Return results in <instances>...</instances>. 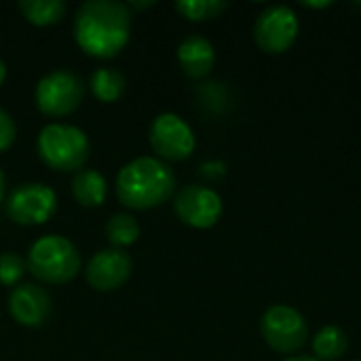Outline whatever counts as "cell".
<instances>
[{"label":"cell","mask_w":361,"mask_h":361,"mask_svg":"<svg viewBox=\"0 0 361 361\" xmlns=\"http://www.w3.org/2000/svg\"><path fill=\"white\" fill-rule=\"evenodd\" d=\"M131 13L127 4L114 0H89L74 17V40L95 59L116 57L129 42Z\"/></svg>","instance_id":"obj_1"},{"label":"cell","mask_w":361,"mask_h":361,"mask_svg":"<svg viewBox=\"0 0 361 361\" xmlns=\"http://www.w3.org/2000/svg\"><path fill=\"white\" fill-rule=\"evenodd\" d=\"M176 190V176L167 163L140 157L127 163L116 176V197L129 209H152L163 205Z\"/></svg>","instance_id":"obj_2"},{"label":"cell","mask_w":361,"mask_h":361,"mask_svg":"<svg viewBox=\"0 0 361 361\" xmlns=\"http://www.w3.org/2000/svg\"><path fill=\"white\" fill-rule=\"evenodd\" d=\"M27 271L42 283L59 286L72 281L80 271V254L61 235H47L34 241L27 252Z\"/></svg>","instance_id":"obj_3"},{"label":"cell","mask_w":361,"mask_h":361,"mask_svg":"<svg viewBox=\"0 0 361 361\" xmlns=\"http://www.w3.org/2000/svg\"><path fill=\"white\" fill-rule=\"evenodd\" d=\"M38 154L55 171H80L89 157V140L74 125L51 123L38 135Z\"/></svg>","instance_id":"obj_4"},{"label":"cell","mask_w":361,"mask_h":361,"mask_svg":"<svg viewBox=\"0 0 361 361\" xmlns=\"http://www.w3.org/2000/svg\"><path fill=\"white\" fill-rule=\"evenodd\" d=\"M36 106L44 116L59 118L72 114L85 97V82L68 70H55L36 85Z\"/></svg>","instance_id":"obj_5"},{"label":"cell","mask_w":361,"mask_h":361,"mask_svg":"<svg viewBox=\"0 0 361 361\" xmlns=\"http://www.w3.org/2000/svg\"><path fill=\"white\" fill-rule=\"evenodd\" d=\"M260 332L267 345L281 355H292L300 351L309 338L305 317L288 305H273L271 309H267L260 322Z\"/></svg>","instance_id":"obj_6"},{"label":"cell","mask_w":361,"mask_h":361,"mask_svg":"<svg viewBox=\"0 0 361 361\" xmlns=\"http://www.w3.org/2000/svg\"><path fill=\"white\" fill-rule=\"evenodd\" d=\"M6 216L21 226H36L51 220L57 209V195L53 188L30 182L17 186L6 199Z\"/></svg>","instance_id":"obj_7"},{"label":"cell","mask_w":361,"mask_h":361,"mask_svg":"<svg viewBox=\"0 0 361 361\" xmlns=\"http://www.w3.org/2000/svg\"><path fill=\"white\" fill-rule=\"evenodd\" d=\"M298 17L296 13L286 4H275L264 8L254 25V38L256 44L271 55L286 53L298 38Z\"/></svg>","instance_id":"obj_8"},{"label":"cell","mask_w":361,"mask_h":361,"mask_svg":"<svg viewBox=\"0 0 361 361\" xmlns=\"http://www.w3.org/2000/svg\"><path fill=\"white\" fill-rule=\"evenodd\" d=\"M195 133L190 125L173 114L163 112L150 125V146L165 161H184L195 152Z\"/></svg>","instance_id":"obj_9"},{"label":"cell","mask_w":361,"mask_h":361,"mask_svg":"<svg viewBox=\"0 0 361 361\" xmlns=\"http://www.w3.org/2000/svg\"><path fill=\"white\" fill-rule=\"evenodd\" d=\"M173 209L184 224L192 228H212L222 216V199L207 186L190 184L176 195Z\"/></svg>","instance_id":"obj_10"},{"label":"cell","mask_w":361,"mask_h":361,"mask_svg":"<svg viewBox=\"0 0 361 361\" xmlns=\"http://www.w3.org/2000/svg\"><path fill=\"white\" fill-rule=\"evenodd\" d=\"M133 262L125 250H102L87 264V281L97 292L118 290L131 275Z\"/></svg>","instance_id":"obj_11"},{"label":"cell","mask_w":361,"mask_h":361,"mask_svg":"<svg viewBox=\"0 0 361 361\" xmlns=\"http://www.w3.org/2000/svg\"><path fill=\"white\" fill-rule=\"evenodd\" d=\"M8 311L17 324L25 328H38L51 315V296L36 283H21L13 288L8 296Z\"/></svg>","instance_id":"obj_12"},{"label":"cell","mask_w":361,"mask_h":361,"mask_svg":"<svg viewBox=\"0 0 361 361\" xmlns=\"http://www.w3.org/2000/svg\"><path fill=\"white\" fill-rule=\"evenodd\" d=\"M178 61L186 76L190 78H205L214 63H216V51L214 44L203 36H188L178 47Z\"/></svg>","instance_id":"obj_13"},{"label":"cell","mask_w":361,"mask_h":361,"mask_svg":"<svg viewBox=\"0 0 361 361\" xmlns=\"http://www.w3.org/2000/svg\"><path fill=\"white\" fill-rule=\"evenodd\" d=\"M72 195L82 207H99L106 201V178L95 169H80L72 180Z\"/></svg>","instance_id":"obj_14"},{"label":"cell","mask_w":361,"mask_h":361,"mask_svg":"<svg viewBox=\"0 0 361 361\" xmlns=\"http://www.w3.org/2000/svg\"><path fill=\"white\" fill-rule=\"evenodd\" d=\"M21 15L27 23L47 27L63 19L66 15V2L63 0H21L19 4Z\"/></svg>","instance_id":"obj_15"},{"label":"cell","mask_w":361,"mask_h":361,"mask_svg":"<svg viewBox=\"0 0 361 361\" xmlns=\"http://www.w3.org/2000/svg\"><path fill=\"white\" fill-rule=\"evenodd\" d=\"M347 347H349V338L338 326H326L313 338V353L317 361L341 360Z\"/></svg>","instance_id":"obj_16"},{"label":"cell","mask_w":361,"mask_h":361,"mask_svg":"<svg viewBox=\"0 0 361 361\" xmlns=\"http://www.w3.org/2000/svg\"><path fill=\"white\" fill-rule=\"evenodd\" d=\"M89 85L93 95L104 104H112L125 93V76L118 70H110V68L95 70L91 74Z\"/></svg>","instance_id":"obj_17"},{"label":"cell","mask_w":361,"mask_h":361,"mask_svg":"<svg viewBox=\"0 0 361 361\" xmlns=\"http://www.w3.org/2000/svg\"><path fill=\"white\" fill-rule=\"evenodd\" d=\"M106 237L116 250L129 247L140 237V224L129 214H114L106 224Z\"/></svg>","instance_id":"obj_18"},{"label":"cell","mask_w":361,"mask_h":361,"mask_svg":"<svg viewBox=\"0 0 361 361\" xmlns=\"http://www.w3.org/2000/svg\"><path fill=\"white\" fill-rule=\"evenodd\" d=\"M228 8L224 0H180L176 2V11L188 21H207L220 17Z\"/></svg>","instance_id":"obj_19"},{"label":"cell","mask_w":361,"mask_h":361,"mask_svg":"<svg viewBox=\"0 0 361 361\" xmlns=\"http://www.w3.org/2000/svg\"><path fill=\"white\" fill-rule=\"evenodd\" d=\"M25 269H27V264L19 254H15V252L0 254V286H6V288L17 286V281L23 277Z\"/></svg>","instance_id":"obj_20"},{"label":"cell","mask_w":361,"mask_h":361,"mask_svg":"<svg viewBox=\"0 0 361 361\" xmlns=\"http://www.w3.org/2000/svg\"><path fill=\"white\" fill-rule=\"evenodd\" d=\"M15 135H17L15 121L11 118V114L6 110L0 108V152H4L13 146Z\"/></svg>","instance_id":"obj_21"},{"label":"cell","mask_w":361,"mask_h":361,"mask_svg":"<svg viewBox=\"0 0 361 361\" xmlns=\"http://www.w3.org/2000/svg\"><path fill=\"white\" fill-rule=\"evenodd\" d=\"M150 6H154L152 0H148V2H127L129 13H131V11H144V8H150Z\"/></svg>","instance_id":"obj_22"},{"label":"cell","mask_w":361,"mask_h":361,"mask_svg":"<svg viewBox=\"0 0 361 361\" xmlns=\"http://www.w3.org/2000/svg\"><path fill=\"white\" fill-rule=\"evenodd\" d=\"M302 6H307V8H328V6H332V2H302Z\"/></svg>","instance_id":"obj_23"},{"label":"cell","mask_w":361,"mask_h":361,"mask_svg":"<svg viewBox=\"0 0 361 361\" xmlns=\"http://www.w3.org/2000/svg\"><path fill=\"white\" fill-rule=\"evenodd\" d=\"M283 361H317L315 357H311V355H292V357H288V360Z\"/></svg>","instance_id":"obj_24"},{"label":"cell","mask_w":361,"mask_h":361,"mask_svg":"<svg viewBox=\"0 0 361 361\" xmlns=\"http://www.w3.org/2000/svg\"><path fill=\"white\" fill-rule=\"evenodd\" d=\"M4 78H6V66H4V61L0 59V85L4 82Z\"/></svg>","instance_id":"obj_25"},{"label":"cell","mask_w":361,"mask_h":361,"mask_svg":"<svg viewBox=\"0 0 361 361\" xmlns=\"http://www.w3.org/2000/svg\"><path fill=\"white\" fill-rule=\"evenodd\" d=\"M2 197H4V173L0 169V201H2Z\"/></svg>","instance_id":"obj_26"},{"label":"cell","mask_w":361,"mask_h":361,"mask_svg":"<svg viewBox=\"0 0 361 361\" xmlns=\"http://www.w3.org/2000/svg\"><path fill=\"white\" fill-rule=\"evenodd\" d=\"M357 6H361V2H357Z\"/></svg>","instance_id":"obj_27"},{"label":"cell","mask_w":361,"mask_h":361,"mask_svg":"<svg viewBox=\"0 0 361 361\" xmlns=\"http://www.w3.org/2000/svg\"><path fill=\"white\" fill-rule=\"evenodd\" d=\"M355 361H361V360H355Z\"/></svg>","instance_id":"obj_28"}]
</instances>
